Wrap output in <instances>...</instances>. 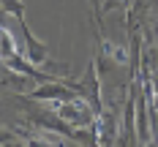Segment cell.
<instances>
[{
    "mask_svg": "<svg viewBox=\"0 0 158 147\" xmlns=\"http://www.w3.org/2000/svg\"><path fill=\"white\" fill-rule=\"evenodd\" d=\"M68 84L77 90L79 98H85L90 106L95 109V114L104 109V98H101V74H98V60H90V65H87V71H85V76L79 82L68 79Z\"/></svg>",
    "mask_w": 158,
    "mask_h": 147,
    "instance_id": "obj_1",
    "label": "cell"
},
{
    "mask_svg": "<svg viewBox=\"0 0 158 147\" xmlns=\"http://www.w3.org/2000/svg\"><path fill=\"white\" fill-rule=\"evenodd\" d=\"M55 112L63 117L68 125H77V128H93L95 125V109L85 101V98H71V101H63L60 106L55 104Z\"/></svg>",
    "mask_w": 158,
    "mask_h": 147,
    "instance_id": "obj_2",
    "label": "cell"
},
{
    "mask_svg": "<svg viewBox=\"0 0 158 147\" xmlns=\"http://www.w3.org/2000/svg\"><path fill=\"white\" fill-rule=\"evenodd\" d=\"M30 101H55V104H63V101H71V98H79L77 90L68 84V79H47L41 87H33L27 93Z\"/></svg>",
    "mask_w": 158,
    "mask_h": 147,
    "instance_id": "obj_3",
    "label": "cell"
},
{
    "mask_svg": "<svg viewBox=\"0 0 158 147\" xmlns=\"http://www.w3.org/2000/svg\"><path fill=\"white\" fill-rule=\"evenodd\" d=\"M19 30H22V38H25V49H27V60L30 63H35V65H44L47 63V44H41L35 35H33V30L27 27V22L22 19L19 22Z\"/></svg>",
    "mask_w": 158,
    "mask_h": 147,
    "instance_id": "obj_4",
    "label": "cell"
},
{
    "mask_svg": "<svg viewBox=\"0 0 158 147\" xmlns=\"http://www.w3.org/2000/svg\"><path fill=\"white\" fill-rule=\"evenodd\" d=\"M0 8H3L6 14H14L16 22L25 19V3H22V0H0Z\"/></svg>",
    "mask_w": 158,
    "mask_h": 147,
    "instance_id": "obj_5",
    "label": "cell"
},
{
    "mask_svg": "<svg viewBox=\"0 0 158 147\" xmlns=\"http://www.w3.org/2000/svg\"><path fill=\"white\" fill-rule=\"evenodd\" d=\"M11 142H16L14 133H6V131H0V145H11Z\"/></svg>",
    "mask_w": 158,
    "mask_h": 147,
    "instance_id": "obj_6",
    "label": "cell"
}]
</instances>
